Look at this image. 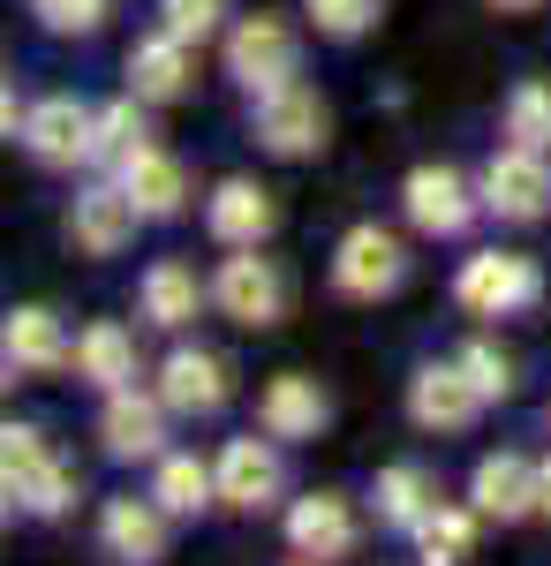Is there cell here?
I'll return each mask as SVG.
<instances>
[{
  "instance_id": "cell-1",
  "label": "cell",
  "mask_w": 551,
  "mask_h": 566,
  "mask_svg": "<svg viewBox=\"0 0 551 566\" xmlns=\"http://www.w3.org/2000/svg\"><path fill=\"white\" fill-rule=\"evenodd\" d=\"M0 491H8V506L15 514H69V499H76V469L53 453V438L39 423H8L0 431Z\"/></svg>"
},
{
  "instance_id": "cell-2",
  "label": "cell",
  "mask_w": 551,
  "mask_h": 566,
  "mask_svg": "<svg viewBox=\"0 0 551 566\" xmlns=\"http://www.w3.org/2000/svg\"><path fill=\"white\" fill-rule=\"evenodd\" d=\"M250 129H257V144H264L272 159H318V151H325V136H333V106L302 84V76H288V84L257 91Z\"/></svg>"
},
{
  "instance_id": "cell-3",
  "label": "cell",
  "mask_w": 551,
  "mask_h": 566,
  "mask_svg": "<svg viewBox=\"0 0 551 566\" xmlns=\"http://www.w3.org/2000/svg\"><path fill=\"white\" fill-rule=\"evenodd\" d=\"M454 295H461L468 317H521L544 295V264L521 258V250H476L454 280Z\"/></svg>"
},
{
  "instance_id": "cell-4",
  "label": "cell",
  "mask_w": 551,
  "mask_h": 566,
  "mask_svg": "<svg viewBox=\"0 0 551 566\" xmlns=\"http://www.w3.org/2000/svg\"><path fill=\"white\" fill-rule=\"evenodd\" d=\"M401 280H408V250H401V234H385L378 219H363V227H347L333 250V287L347 303H385V295H401Z\"/></svg>"
},
{
  "instance_id": "cell-5",
  "label": "cell",
  "mask_w": 551,
  "mask_h": 566,
  "mask_svg": "<svg viewBox=\"0 0 551 566\" xmlns=\"http://www.w3.org/2000/svg\"><path fill=\"white\" fill-rule=\"evenodd\" d=\"M302 69V39H295V23L288 15H242L235 31H227V76L250 91H272V84H288Z\"/></svg>"
},
{
  "instance_id": "cell-6",
  "label": "cell",
  "mask_w": 551,
  "mask_h": 566,
  "mask_svg": "<svg viewBox=\"0 0 551 566\" xmlns=\"http://www.w3.org/2000/svg\"><path fill=\"white\" fill-rule=\"evenodd\" d=\"M212 303L227 310L235 325L264 333V325L288 317V272L272 258H257V250H235V258H219V272H212Z\"/></svg>"
},
{
  "instance_id": "cell-7",
  "label": "cell",
  "mask_w": 551,
  "mask_h": 566,
  "mask_svg": "<svg viewBox=\"0 0 551 566\" xmlns=\"http://www.w3.org/2000/svg\"><path fill=\"white\" fill-rule=\"evenodd\" d=\"M212 469H219V506H235V514H264V506L288 499V461H280L272 431L264 438H227Z\"/></svg>"
},
{
  "instance_id": "cell-8",
  "label": "cell",
  "mask_w": 551,
  "mask_h": 566,
  "mask_svg": "<svg viewBox=\"0 0 551 566\" xmlns=\"http://www.w3.org/2000/svg\"><path fill=\"white\" fill-rule=\"evenodd\" d=\"M401 212H408V227H416V234L454 242V234H468V227H476L484 197H476L454 167H416V175L401 181Z\"/></svg>"
},
{
  "instance_id": "cell-9",
  "label": "cell",
  "mask_w": 551,
  "mask_h": 566,
  "mask_svg": "<svg viewBox=\"0 0 551 566\" xmlns=\"http://www.w3.org/2000/svg\"><path fill=\"white\" fill-rule=\"evenodd\" d=\"M167 400L159 392H106V408H98V446H106V461H159L167 453Z\"/></svg>"
},
{
  "instance_id": "cell-10",
  "label": "cell",
  "mask_w": 551,
  "mask_h": 566,
  "mask_svg": "<svg viewBox=\"0 0 551 566\" xmlns=\"http://www.w3.org/2000/svg\"><path fill=\"white\" fill-rule=\"evenodd\" d=\"M408 416H416V431L454 438L484 416V386L461 370V355H454V363H424V370L408 378Z\"/></svg>"
},
{
  "instance_id": "cell-11",
  "label": "cell",
  "mask_w": 551,
  "mask_h": 566,
  "mask_svg": "<svg viewBox=\"0 0 551 566\" xmlns=\"http://www.w3.org/2000/svg\"><path fill=\"white\" fill-rule=\"evenodd\" d=\"M484 212L513 219V227L544 219V212H551V159H544V151H529V144H507V151L484 167Z\"/></svg>"
},
{
  "instance_id": "cell-12",
  "label": "cell",
  "mask_w": 551,
  "mask_h": 566,
  "mask_svg": "<svg viewBox=\"0 0 551 566\" xmlns=\"http://www.w3.org/2000/svg\"><path fill=\"white\" fill-rule=\"evenodd\" d=\"M136 197H128L122 181H91L76 189V205H69V242L84 250V258H122L128 242H136Z\"/></svg>"
},
{
  "instance_id": "cell-13",
  "label": "cell",
  "mask_w": 551,
  "mask_h": 566,
  "mask_svg": "<svg viewBox=\"0 0 551 566\" xmlns=\"http://www.w3.org/2000/svg\"><path fill=\"white\" fill-rule=\"evenodd\" d=\"M0 355H8V378H53V370L76 363V340L61 333V317L45 303H23L0 325Z\"/></svg>"
},
{
  "instance_id": "cell-14",
  "label": "cell",
  "mask_w": 551,
  "mask_h": 566,
  "mask_svg": "<svg viewBox=\"0 0 551 566\" xmlns=\"http://www.w3.org/2000/svg\"><path fill=\"white\" fill-rule=\"evenodd\" d=\"M91 136H98V114L84 98H39L23 114V151L39 167H84L91 159Z\"/></svg>"
},
{
  "instance_id": "cell-15",
  "label": "cell",
  "mask_w": 551,
  "mask_h": 566,
  "mask_svg": "<svg viewBox=\"0 0 551 566\" xmlns=\"http://www.w3.org/2000/svg\"><path fill=\"white\" fill-rule=\"evenodd\" d=\"M355 536H363V522H355V506H347L340 491H310V499L288 506V544H295V559H310V566L347 559Z\"/></svg>"
},
{
  "instance_id": "cell-16",
  "label": "cell",
  "mask_w": 551,
  "mask_h": 566,
  "mask_svg": "<svg viewBox=\"0 0 551 566\" xmlns=\"http://www.w3.org/2000/svg\"><path fill=\"white\" fill-rule=\"evenodd\" d=\"M227 392H235V370L212 348H174L159 363V400H167L174 416H219Z\"/></svg>"
},
{
  "instance_id": "cell-17",
  "label": "cell",
  "mask_w": 551,
  "mask_h": 566,
  "mask_svg": "<svg viewBox=\"0 0 551 566\" xmlns=\"http://www.w3.org/2000/svg\"><path fill=\"white\" fill-rule=\"evenodd\" d=\"M333 423V400H325V386L318 378H302V370H280V378H264V392H257V431L272 438H318Z\"/></svg>"
},
{
  "instance_id": "cell-18",
  "label": "cell",
  "mask_w": 551,
  "mask_h": 566,
  "mask_svg": "<svg viewBox=\"0 0 551 566\" xmlns=\"http://www.w3.org/2000/svg\"><path fill=\"white\" fill-rule=\"evenodd\" d=\"M167 506L159 499H106V514H98V544H106V559L122 566H159L167 559Z\"/></svg>"
},
{
  "instance_id": "cell-19",
  "label": "cell",
  "mask_w": 551,
  "mask_h": 566,
  "mask_svg": "<svg viewBox=\"0 0 551 566\" xmlns=\"http://www.w3.org/2000/svg\"><path fill=\"white\" fill-rule=\"evenodd\" d=\"M468 506H476L484 522H529V514H544V506H537V461H521V453H484L476 476H468Z\"/></svg>"
},
{
  "instance_id": "cell-20",
  "label": "cell",
  "mask_w": 551,
  "mask_h": 566,
  "mask_svg": "<svg viewBox=\"0 0 551 566\" xmlns=\"http://www.w3.org/2000/svg\"><path fill=\"white\" fill-rule=\"evenodd\" d=\"M128 91H136L144 106L189 98V91H197V53H189V39H174V31L136 39V53H128Z\"/></svg>"
},
{
  "instance_id": "cell-21",
  "label": "cell",
  "mask_w": 551,
  "mask_h": 566,
  "mask_svg": "<svg viewBox=\"0 0 551 566\" xmlns=\"http://www.w3.org/2000/svg\"><path fill=\"white\" fill-rule=\"evenodd\" d=\"M272 189H257V181H219L212 189V205H205V227H212V242L219 250H257L264 234H272Z\"/></svg>"
},
{
  "instance_id": "cell-22",
  "label": "cell",
  "mask_w": 551,
  "mask_h": 566,
  "mask_svg": "<svg viewBox=\"0 0 551 566\" xmlns=\"http://www.w3.org/2000/svg\"><path fill=\"white\" fill-rule=\"evenodd\" d=\"M114 181H122L128 197H136V212H144V219L189 212V167H181L174 151H159V144H144L128 167H114Z\"/></svg>"
},
{
  "instance_id": "cell-23",
  "label": "cell",
  "mask_w": 551,
  "mask_h": 566,
  "mask_svg": "<svg viewBox=\"0 0 551 566\" xmlns=\"http://www.w3.org/2000/svg\"><path fill=\"white\" fill-rule=\"evenodd\" d=\"M76 378H84V386H98V392L136 386V340H128V325L98 317V325H84V333H76Z\"/></svg>"
},
{
  "instance_id": "cell-24",
  "label": "cell",
  "mask_w": 551,
  "mask_h": 566,
  "mask_svg": "<svg viewBox=\"0 0 551 566\" xmlns=\"http://www.w3.org/2000/svg\"><path fill=\"white\" fill-rule=\"evenodd\" d=\"M371 499H378V522L385 528H416L438 514V483H430V469H416V461H393V469H378V483H371Z\"/></svg>"
},
{
  "instance_id": "cell-25",
  "label": "cell",
  "mask_w": 551,
  "mask_h": 566,
  "mask_svg": "<svg viewBox=\"0 0 551 566\" xmlns=\"http://www.w3.org/2000/svg\"><path fill=\"white\" fill-rule=\"evenodd\" d=\"M136 303H144V317L152 325H167V333H181L197 310H205V287H197V272L181 258H159L152 272H144V287H136Z\"/></svg>"
},
{
  "instance_id": "cell-26",
  "label": "cell",
  "mask_w": 551,
  "mask_h": 566,
  "mask_svg": "<svg viewBox=\"0 0 551 566\" xmlns=\"http://www.w3.org/2000/svg\"><path fill=\"white\" fill-rule=\"evenodd\" d=\"M152 499L167 506V514H205L219 499V469H205L197 453H159V469H152Z\"/></svg>"
},
{
  "instance_id": "cell-27",
  "label": "cell",
  "mask_w": 551,
  "mask_h": 566,
  "mask_svg": "<svg viewBox=\"0 0 551 566\" xmlns=\"http://www.w3.org/2000/svg\"><path fill=\"white\" fill-rule=\"evenodd\" d=\"M476 522H484V514H476V506H438V514H430L424 528H416V559L424 566H461L468 552H476Z\"/></svg>"
},
{
  "instance_id": "cell-28",
  "label": "cell",
  "mask_w": 551,
  "mask_h": 566,
  "mask_svg": "<svg viewBox=\"0 0 551 566\" xmlns=\"http://www.w3.org/2000/svg\"><path fill=\"white\" fill-rule=\"evenodd\" d=\"M144 151V114H136V91L114 98V106H98V136H91V159L98 167H128Z\"/></svg>"
},
{
  "instance_id": "cell-29",
  "label": "cell",
  "mask_w": 551,
  "mask_h": 566,
  "mask_svg": "<svg viewBox=\"0 0 551 566\" xmlns=\"http://www.w3.org/2000/svg\"><path fill=\"white\" fill-rule=\"evenodd\" d=\"M507 136L529 144V151H551V84L521 76V84L507 91Z\"/></svg>"
},
{
  "instance_id": "cell-30",
  "label": "cell",
  "mask_w": 551,
  "mask_h": 566,
  "mask_svg": "<svg viewBox=\"0 0 551 566\" xmlns=\"http://www.w3.org/2000/svg\"><path fill=\"white\" fill-rule=\"evenodd\" d=\"M378 8H385V0H302V15H310L325 39H340V45L363 39V31L378 23Z\"/></svg>"
},
{
  "instance_id": "cell-31",
  "label": "cell",
  "mask_w": 551,
  "mask_h": 566,
  "mask_svg": "<svg viewBox=\"0 0 551 566\" xmlns=\"http://www.w3.org/2000/svg\"><path fill=\"white\" fill-rule=\"evenodd\" d=\"M159 23H167L174 39L205 45L219 23H227V0H159Z\"/></svg>"
},
{
  "instance_id": "cell-32",
  "label": "cell",
  "mask_w": 551,
  "mask_h": 566,
  "mask_svg": "<svg viewBox=\"0 0 551 566\" xmlns=\"http://www.w3.org/2000/svg\"><path fill=\"white\" fill-rule=\"evenodd\" d=\"M31 8H39L45 31H61V39H91L106 23V0H31Z\"/></svg>"
},
{
  "instance_id": "cell-33",
  "label": "cell",
  "mask_w": 551,
  "mask_h": 566,
  "mask_svg": "<svg viewBox=\"0 0 551 566\" xmlns=\"http://www.w3.org/2000/svg\"><path fill=\"white\" fill-rule=\"evenodd\" d=\"M461 370L484 386V400H507V392H513V355H499L491 340H468V348H461Z\"/></svg>"
},
{
  "instance_id": "cell-34",
  "label": "cell",
  "mask_w": 551,
  "mask_h": 566,
  "mask_svg": "<svg viewBox=\"0 0 551 566\" xmlns=\"http://www.w3.org/2000/svg\"><path fill=\"white\" fill-rule=\"evenodd\" d=\"M537 506L551 514V461H537Z\"/></svg>"
},
{
  "instance_id": "cell-35",
  "label": "cell",
  "mask_w": 551,
  "mask_h": 566,
  "mask_svg": "<svg viewBox=\"0 0 551 566\" xmlns=\"http://www.w3.org/2000/svg\"><path fill=\"white\" fill-rule=\"evenodd\" d=\"M499 15H529V8H544V0H491Z\"/></svg>"
}]
</instances>
